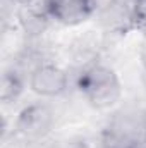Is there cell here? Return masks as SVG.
Instances as JSON below:
<instances>
[{"instance_id": "obj_4", "label": "cell", "mask_w": 146, "mask_h": 148, "mask_svg": "<svg viewBox=\"0 0 146 148\" xmlns=\"http://www.w3.org/2000/svg\"><path fill=\"white\" fill-rule=\"evenodd\" d=\"M96 14L93 0H53L50 19L64 26H77Z\"/></svg>"}, {"instance_id": "obj_9", "label": "cell", "mask_w": 146, "mask_h": 148, "mask_svg": "<svg viewBox=\"0 0 146 148\" xmlns=\"http://www.w3.org/2000/svg\"><path fill=\"white\" fill-rule=\"evenodd\" d=\"M119 2H120L122 5H126L127 9H131V7H132V5H134V3H136L138 0H119Z\"/></svg>"}, {"instance_id": "obj_12", "label": "cell", "mask_w": 146, "mask_h": 148, "mask_svg": "<svg viewBox=\"0 0 146 148\" xmlns=\"http://www.w3.org/2000/svg\"><path fill=\"white\" fill-rule=\"evenodd\" d=\"M105 148H110V147H105Z\"/></svg>"}, {"instance_id": "obj_10", "label": "cell", "mask_w": 146, "mask_h": 148, "mask_svg": "<svg viewBox=\"0 0 146 148\" xmlns=\"http://www.w3.org/2000/svg\"><path fill=\"white\" fill-rule=\"evenodd\" d=\"M143 136L146 138V121H145V124H143Z\"/></svg>"}, {"instance_id": "obj_7", "label": "cell", "mask_w": 146, "mask_h": 148, "mask_svg": "<svg viewBox=\"0 0 146 148\" xmlns=\"http://www.w3.org/2000/svg\"><path fill=\"white\" fill-rule=\"evenodd\" d=\"M93 3L96 7V14H105V12L112 10L115 5H119L120 2L119 0H93Z\"/></svg>"}, {"instance_id": "obj_2", "label": "cell", "mask_w": 146, "mask_h": 148, "mask_svg": "<svg viewBox=\"0 0 146 148\" xmlns=\"http://www.w3.org/2000/svg\"><path fill=\"white\" fill-rule=\"evenodd\" d=\"M55 115L50 105L46 103H29L17 114L14 129L19 136L26 140H40L46 136L53 126Z\"/></svg>"}, {"instance_id": "obj_3", "label": "cell", "mask_w": 146, "mask_h": 148, "mask_svg": "<svg viewBox=\"0 0 146 148\" xmlns=\"http://www.w3.org/2000/svg\"><path fill=\"white\" fill-rule=\"evenodd\" d=\"M69 86L67 73L55 64H40L29 74V88L45 98L60 97Z\"/></svg>"}, {"instance_id": "obj_11", "label": "cell", "mask_w": 146, "mask_h": 148, "mask_svg": "<svg viewBox=\"0 0 146 148\" xmlns=\"http://www.w3.org/2000/svg\"><path fill=\"white\" fill-rule=\"evenodd\" d=\"M12 2H19V3H21V5H23V3H24V2H26V0H12Z\"/></svg>"}, {"instance_id": "obj_6", "label": "cell", "mask_w": 146, "mask_h": 148, "mask_svg": "<svg viewBox=\"0 0 146 148\" xmlns=\"http://www.w3.org/2000/svg\"><path fill=\"white\" fill-rule=\"evenodd\" d=\"M131 28L146 31V0H138L131 7Z\"/></svg>"}, {"instance_id": "obj_8", "label": "cell", "mask_w": 146, "mask_h": 148, "mask_svg": "<svg viewBox=\"0 0 146 148\" xmlns=\"http://www.w3.org/2000/svg\"><path fill=\"white\" fill-rule=\"evenodd\" d=\"M124 148H146V138L141 136V138H136L132 141H129Z\"/></svg>"}, {"instance_id": "obj_1", "label": "cell", "mask_w": 146, "mask_h": 148, "mask_svg": "<svg viewBox=\"0 0 146 148\" xmlns=\"http://www.w3.org/2000/svg\"><path fill=\"white\" fill-rule=\"evenodd\" d=\"M77 90L95 109H108L119 102L122 95L115 71L102 64H93L81 71L77 76Z\"/></svg>"}, {"instance_id": "obj_5", "label": "cell", "mask_w": 146, "mask_h": 148, "mask_svg": "<svg viewBox=\"0 0 146 148\" xmlns=\"http://www.w3.org/2000/svg\"><path fill=\"white\" fill-rule=\"evenodd\" d=\"M24 91V81L23 76L16 71H5L2 77V88H0V98L3 103L16 102Z\"/></svg>"}]
</instances>
